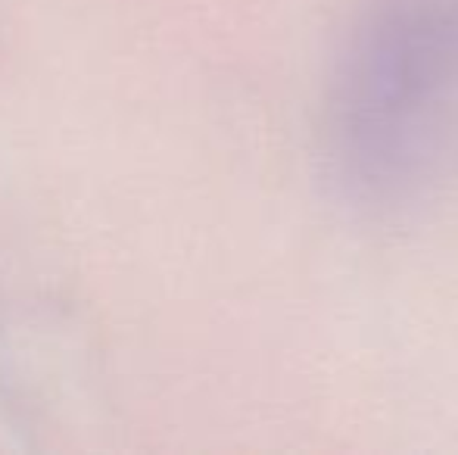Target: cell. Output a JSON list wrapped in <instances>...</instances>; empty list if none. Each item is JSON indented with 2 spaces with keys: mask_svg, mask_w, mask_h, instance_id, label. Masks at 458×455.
Listing matches in <instances>:
<instances>
[{
  "mask_svg": "<svg viewBox=\"0 0 458 455\" xmlns=\"http://www.w3.org/2000/svg\"><path fill=\"white\" fill-rule=\"evenodd\" d=\"M458 147V0H380L340 63L331 156L359 203H396Z\"/></svg>",
  "mask_w": 458,
  "mask_h": 455,
  "instance_id": "obj_1",
  "label": "cell"
}]
</instances>
